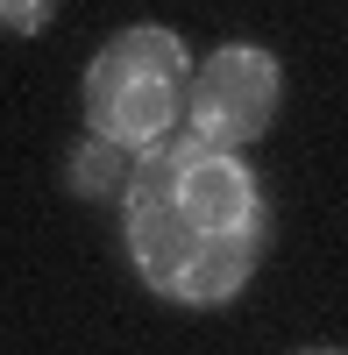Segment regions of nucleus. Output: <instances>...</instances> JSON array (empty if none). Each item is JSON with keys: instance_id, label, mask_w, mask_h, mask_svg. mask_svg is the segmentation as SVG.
<instances>
[{"instance_id": "nucleus-1", "label": "nucleus", "mask_w": 348, "mask_h": 355, "mask_svg": "<svg viewBox=\"0 0 348 355\" xmlns=\"http://www.w3.org/2000/svg\"><path fill=\"white\" fill-rule=\"evenodd\" d=\"M277 93H284L277 57L256 50V43H227V50H214L207 64L192 71V107H185V121L207 135L214 150H242V142H256V135L270 128Z\"/></svg>"}, {"instance_id": "nucleus-2", "label": "nucleus", "mask_w": 348, "mask_h": 355, "mask_svg": "<svg viewBox=\"0 0 348 355\" xmlns=\"http://www.w3.org/2000/svg\"><path fill=\"white\" fill-rule=\"evenodd\" d=\"M185 107L192 78H107V85L85 78V128L128 142V150H150L171 128H185Z\"/></svg>"}, {"instance_id": "nucleus-6", "label": "nucleus", "mask_w": 348, "mask_h": 355, "mask_svg": "<svg viewBox=\"0 0 348 355\" xmlns=\"http://www.w3.org/2000/svg\"><path fill=\"white\" fill-rule=\"evenodd\" d=\"M135 164H142V150H128V142L85 128V142H78L71 164H64V185H71L78 199H114V206H128V192H135Z\"/></svg>"}, {"instance_id": "nucleus-7", "label": "nucleus", "mask_w": 348, "mask_h": 355, "mask_svg": "<svg viewBox=\"0 0 348 355\" xmlns=\"http://www.w3.org/2000/svg\"><path fill=\"white\" fill-rule=\"evenodd\" d=\"M43 21H50V0H8V8H0V28H8V36H36Z\"/></svg>"}, {"instance_id": "nucleus-3", "label": "nucleus", "mask_w": 348, "mask_h": 355, "mask_svg": "<svg viewBox=\"0 0 348 355\" xmlns=\"http://www.w3.org/2000/svg\"><path fill=\"white\" fill-rule=\"evenodd\" d=\"M178 214L199 234H263V192H256V171L235 150H207L185 178H178Z\"/></svg>"}, {"instance_id": "nucleus-5", "label": "nucleus", "mask_w": 348, "mask_h": 355, "mask_svg": "<svg viewBox=\"0 0 348 355\" xmlns=\"http://www.w3.org/2000/svg\"><path fill=\"white\" fill-rule=\"evenodd\" d=\"M256 242L263 234H207V249L192 256V270L178 277L171 306H227L256 270Z\"/></svg>"}, {"instance_id": "nucleus-4", "label": "nucleus", "mask_w": 348, "mask_h": 355, "mask_svg": "<svg viewBox=\"0 0 348 355\" xmlns=\"http://www.w3.org/2000/svg\"><path fill=\"white\" fill-rule=\"evenodd\" d=\"M121 214H128V256H135L142 284H150L157 299H171V291H178V277L192 270V256L207 249V234H199V227L178 214V199L121 206Z\"/></svg>"}]
</instances>
